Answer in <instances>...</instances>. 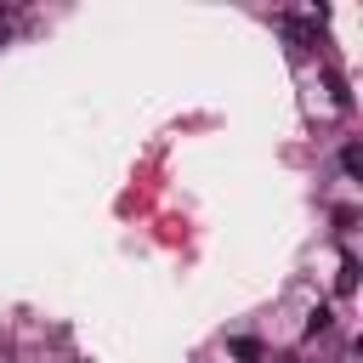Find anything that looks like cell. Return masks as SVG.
<instances>
[{
    "mask_svg": "<svg viewBox=\"0 0 363 363\" xmlns=\"http://www.w3.org/2000/svg\"><path fill=\"white\" fill-rule=\"evenodd\" d=\"M329 323H335V312H329V306H318V312H312V318H306V335H312V340H318V335H323V329H329Z\"/></svg>",
    "mask_w": 363,
    "mask_h": 363,
    "instance_id": "5",
    "label": "cell"
},
{
    "mask_svg": "<svg viewBox=\"0 0 363 363\" xmlns=\"http://www.w3.org/2000/svg\"><path fill=\"white\" fill-rule=\"evenodd\" d=\"M340 170H346L352 182L363 176V147H357V142H346V147H340Z\"/></svg>",
    "mask_w": 363,
    "mask_h": 363,
    "instance_id": "2",
    "label": "cell"
},
{
    "mask_svg": "<svg viewBox=\"0 0 363 363\" xmlns=\"http://www.w3.org/2000/svg\"><path fill=\"white\" fill-rule=\"evenodd\" d=\"M329 91H335V108H352V91H346L340 74H329Z\"/></svg>",
    "mask_w": 363,
    "mask_h": 363,
    "instance_id": "6",
    "label": "cell"
},
{
    "mask_svg": "<svg viewBox=\"0 0 363 363\" xmlns=\"http://www.w3.org/2000/svg\"><path fill=\"white\" fill-rule=\"evenodd\" d=\"M335 289H340V295L357 289V261H352V255H340V278H335Z\"/></svg>",
    "mask_w": 363,
    "mask_h": 363,
    "instance_id": "4",
    "label": "cell"
},
{
    "mask_svg": "<svg viewBox=\"0 0 363 363\" xmlns=\"http://www.w3.org/2000/svg\"><path fill=\"white\" fill-rule=\"evenodd\" d=\"M284 34L295 40V51H312V45H318V23H301V17H284Z\"/></svg>",
    "mask_w": 363,
    "mask_h": 363,
    "instance_id": "1",
    "label": "cell"
},
{
    "mask_svg": "<svg viewBox=\"0 0 363 363\" xmlns=\"http://www.w3.org/2000/svg\"><path fill=\"white\" fill-rule=\"evenodd\" d=\"M227 352H233L238 363H261V340H250V335H238V340H233Z\"/></svg>",
    "mask_w": 363,
    "mask_h": 363,
    "instance_id": "3",
    "label": "cell"
}]
</instances>
